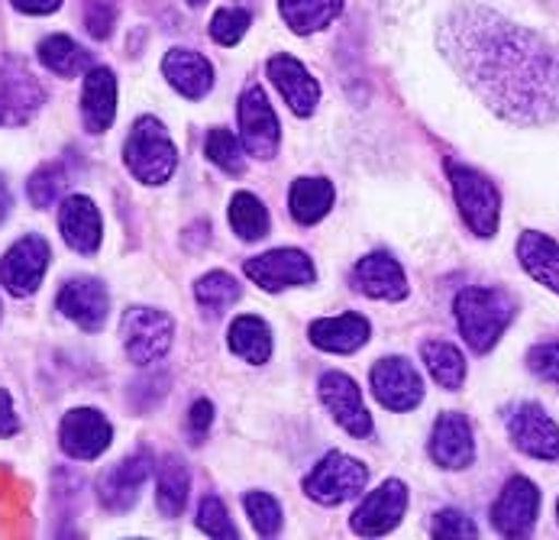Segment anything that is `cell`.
Returning a JSON list of instances; mask_svg holds the SVG:
<instances>
[{
	"instance_id": "7bdbcfd3",
	"label": "cell",
	"mask_w": 559,
	"mask_h": 540,
	"mask_svg": "<svg viewBox=\"0 0 559 540\" xmlns=\"http://www.w3.org/2000/svg\"><path fill=\"white\" fill-rule=\"evenodd\" d=\"M211 421H214V404H211L207 398L194 401V408H191V418H188V427H191V437H194V444H198V441L207 434Z\"/></svg>"
},
{
	"instance_id": "ee69618b",
	"label": "cell",
	"mask_w": 559,
	"mask_h": 540,
	"mask_svg": "<svg viewBox=\"0 0 559 540\" xmlns=\"http://www.w3.org/2000/svg\"><path fill=\"white\" fill-rule=\"evenodd\" d=\"M16 427H20V421H16L13 401H10V395L0 388V437H13Z\"/></svg>"
},
{
	"instance_id": "c3c4849f",
	"label": "cell",
	"mask_w": 559,
	"mask_h": 540,
	"mask_svg": "<svg viewBox=\"0 0 559 540\" xmlns=\"http://www.w3.org/2000/svg\"><path fill=\"white\" fill-rule=\"evenodd\" d=\"M557 515H559V505H557Z\"/></svg>"
},
{
	"instance_id": "277c9868",
	"label": "cell",
	"mask_w": 559,
	"mask_h": 540,
	"mask_svg": "<svg viewBox=\"0 0 559 540\" xmlns=\"http://www.w3.org/2000/svg\"><path fill=\"white\" fill-rule=\"evenodd\" d=\"M450 181H453V198L466 227L481 239H491L498 233V218H501L498 188L481 172L469 165H456V162H450Z\"/></svg>"
},
{
	"instance_id": "5b68a950",
	"label": "cell",
	"mask_w": 559,
	"mask_h": 540,
	"mask_svg": "<svg viewBox=\"0 0 559 540\" xmlns=\"http://www.w3.org/2000/svg\"><path fill=\"white\" fill-rule=\"evenodd\" d=\"M120 333H123V347L127 356L136 366H153L171 347L175 337V324L165 310L156 308H130L120 320Z\"/></svg>"
},
{
	"instance_id": "ab89813d",
	"label": "cell",
	"mask_w": 559,
	"mask_h": 540,
	"mask_svg": "<svg viewBox=\"0 0 559 540\" xmlns=\"http://www.w3.org/2000/svg\"><path fill=\"white\" fill-rule=\"evenodd\" d=\"M84 26L94 39H107L117 26V0H84Z\"/></svg>"
},
{
	"instance_id": "6da1fadb",
	"label": "cell",
	"mask_w": 559,
	"mask_h": 540,
	"mask_svg": "<svg viewBox=\"0 0 559 540\" xmlns=\"http://www.w3.org/2000/svg\"><path fill=\"white\" fill-rule=\"evenodd\" d=\"M440 49L504 120L547 124L559 117V59L531 30L485 7H460L440 30Z\"/></svg>"
},
{
	"instance_id": "d6a6232c",
	"label": "cell",
	"mask_w": 559,
	"mask_h": 540,
	"mask_svg": "<svg viewBox=\"0 0 559 540\" xmlns=\"http://www.w3.org/2000/svg\"><path fill=\"white\" fill-rule=\"evenodd\" d=\"M240 282H237L234 275H227V272H207V275H201L198 285H194L198 305L207 310L211 317L224 314L234 302H240Z\"/></svg>"
},
{
	"instance_id": "bcb514c9",
	"label": "cell",
	"mask_w": 559,
	"mask_h": 540,
	"mask_svg": "<svg viewBox=\"0 0 559 540\" xmlns=\"http://www.w3.org/2000/svg\"><path fill=\"white\" fill-rule=\"evenodd\" d=\"M10 214V188H7V181L0 178V221Z\"/></svg>"
},
{
	"instance_id": "30bf717a",
	"label": "cell",
	"mask_w": 559,
	"mask_h": 540,
	"mask_svg": "<svg viewBox=\"0 0 559 540\" xmlns=\"http://www.w3.org/2000/svg\"><path fill=\"white\" fill-rule=\"evenodd\" d=\"M508 434L514 441V447L534 460H559V427L557 421L534 401H524L518 408L508 411Z\"/></svg>"
},
{
	"instance_id": "83f0119b",
	"label": "cell",
	"mask_w": 559,
	"mask_h": 540,
	"mask_svg": "<svg viewBox=\"0 0 559 540\" xmlns=\"http://www.w3.org/2000/svg\"><path fill=\"white\" fill-rule=\"evenodd\" d=\"M227 343H230V353H237L240 360L252 363V366H262L269 363L272 356V330L262 317L255 314H240L234 324H230V333H227Z\"/></svg>"
},
{
	"instance_id": "4316f807",
	"label": "cell",
	"mask_w": 559,
	"mask_h": 540,
	"mask_svg": "<svg viewBox=\"0 0 559 540\" xmlns=\"http://www.w3.org/2000/svg\"><path fill=\"white\" fill-rule=\"evenodd\" d=\"M333 181L330 178H298L292 185V195H288V208H292V218L301 224V227H311L323 221L333 208Z\"/></svg>"
},
{
	"instance_id": "cb8c5ba5",
	"label": "cell",
	"mask_w": 559,
	"mask_h": 540,
	"mask_svg": "<svg viewBox=\"0 0 559 540\" xmlns=\"http://www.w3.org/2000/svg\"><path fill=\"white\" fill-rule=\"evenodd\" d=\"M59 227H62L66 243L75 253H84V256L97 253L104 227H100V214H97V208H94L91 198H84V195L66 198L62 201V211H59Z\"/></svg>"
},
{
	"instance_id": "603a6c76",
	"label": "cell",
	"mask_w": 559,
	"mask_h": 540,
	"mask_svg": "<svg viewBox=\"0 0 559 540\" xmlns=\"http://www.w3.org/2000/svg\"><path fill=\"white\" fill-rule=\"evenodd\" d=\"M162 72L168 78V84L188 101H201L214 87V66L194 49H171L162 59Z\"/></svg>"
},
{
	"instance_id": "ac0fdd59",
	"label": "cell",
	"mask_w": 559,
	"mask_h": 540,
	"mask_svg": "<svg viewBox=\"0 0 559 540\" xmlns=\"http://www.w3.org/2000/svg\"><path fill=\"white\" fill-rule=\"evenodd\" d=\"M153 476V460L150 454H133L123 463L110 466L100 482H97V495L110 512H127L136 505L140 489L146 485V479Z\"/></svg>"
},
{
	"instance_id": "1f68e13d",
	"label": "cell",
	"mask_w": 559,
	"mask_h": 540,
	"mask_svg": "<svg viewBox=\"0 0 559 540\" xmlns=\"http://www.w3.org/2000/svg\"><path fill=\"white\" fill-rule=\"evenodd\" d=\"M191 492V476L188 466L181 463L178 457H165L159 466V479H156V502L165 518H178L185 512Z\"/></svg>"
},
{
	"instance_id": "f1b7e54d",
	"label": "cell",
	"mask_w": 559,
	"mask_h": 540,
	"mask_svg": "<svg viewBox=\"0 0 559 540\" xmlns=\"http://www.w3.org/2000/svg\"><path fill=\"white\" fill-rule=\"evenodd\" d=\"M278 10L298 36H308L326 30L343 13V0H278Z\"/></svg>"
},
{
	"instance_id": "f35d334b",
	"label": "cell",
	"mask_w": 559,
	"mask_h": 540,
	"mask_svg": "<svg viewBox=\"0 0 559 540\" xmlns=\"http://www.w3.org/2000/svg\"><path fill=\"white\" fill-rule=\"evenodd\" d=\"M198 528L211 538H237V528L227 515V505L217 495H207L198 508Z\"/></svg>"
},
{
	"instance_id": "ba28073f",
	"label": "cell",
	"mask_w": 559,
	"mask_h": 540,
	"mask_svg": "<svg viewBox=\"0 0 559 540\" xmlns=\"http://www.w3.org/2000/svg\"><path fill=\"white\" fill-rule=\"evenodd\" d=\"M246 275L262 289V292H282V289H298V285H314L318 269L308 253L301 249H269L262 256L246 259Z\"/></svg>"
},
{
	"instance_id": "d6986e66",
	"label": "cell",
	"mask_w": 559,
	"mask_h": 540,
	"mask_svg": "<svg viewBox=\"0 0 559 540\" xmlns=\"http://www.w3.org/2000/svg\"><path fill=\"white\" fill-rule=\"evenodd\" d=\"M353 289L376 298V302H401L407 298V279L399 259L389 253H369L353 269Z\"/></svg>"
},
{
	"instance_id": "f6af8a7d",
	"label": "cell",
	"mask_w": 559,
	"mask_h": 540,
	"mask_svg": "<svg viewBox=\"0 0 559 540\" xmlns=\"http://www.w3.org/2000/svg\"><path fill=\"white\" fill-rule=\"evenodd\" d=\"M13 7L23 10V13L43 16V13H56L62 7V0H13Z\"/></svg>"
},
{
	"instance_id": "2e32d148",
	"label": "cell",
	"mask_w": 559,
	"mask_h": 540,
	"mask_svg": "<svg viewBox=\"0 0 559 540\" xmlns=\"http://www.w3.org/2000/svg\"><path fill=\"white\" fill-rule=\"evenodd\" d=\"M43 101L46 94L26 72V66L13 59L0 66V124H26L43 107Z\"/></svg>"
},
{
	"instance_id": "44dd1931",
	"label": "cell",
	"mask_w": 559,
	"mask_h": 540,
	"mask_svg": "<svg viewBox=\"0 0 559 540\" xmlns=\"http://www.w3.org/2000/svg\"><path fill=\"white\" fill-rule=\"evenodd\" d=\"M59 310L75 320L81 330H100L110 310L107 289L97 279H72L59 292Z\"/></svg>"
},
{
	"instance_id": "74e56055",
	"label": "cell",
	"mask_w": 559,
	"mask_h": 540,
	"mask_svg": "<svg viewBox=\"0 0 559 540\" xmlns=\"http://www.w3.org/2000/svg\"><path fill=\"white\" fill-rule=\"evenodd\" d=\"M249 23H252V13L249 10H242V7H224L211 20V36L221 46H237L242 36H246Z\"/></svg>"
},
{
	"instance_id": "e0dca14e",
	"label": "cell",
	"mask_w": 559,
	"mask_h": 540,
	"mask_svg": "<svg viewBox=\"0 0 559 540\" xmlns=\"http://www.w3.org/2000/svg\"><path fill=\"white\" fill-rule=\"evenodd\" d=\"M430 457L443 469H466L476 460V441H473V424L466 414H440L430 434Z\"/></svg>"
},
{
	"instance_id": "8fae6325",
	"label": "cell",
	"mask_w": 559,
	"mask_h": 540,
	"mask_svg": "<svg viewBox=\"0 0 559 540\" xmlns=\"http://www.w3.org/2000/svg\"><path fill=\"white\" fill-rule=\"evenodd\" d=\"M320 401L326 404V411L333 414V421L353 434V437H369L372 434V418L366 411V401H362V391L359 386L346 376V373H323L320 376Z\"/></svg>"
},
{
	"instance_id": "5bb4252c",
	"label": "cell",
	"mask_w": 559,
	"mask_h": 540,
	"mask_svg": "<svg viewBox=\"0 0 559 540\" xmlns=\"http://www.w3.org/2000/svg\"><path fill=\"white\" fill-rule=\"evenodd\" d=\"M372 391L389 411H411L424 398V379L404 356H385L372 366Z\"/></svg>"
},
{
	"instance_id": "d590c367",
	"label": "cell",
	"mask_w": 559,
	"mask_h": 540,
	"mask_svg": "<svg viewBox=\"0 0 559 540\" xmlns=\"http://www.w3.org/2000/svg\"><path fill=\"white\" fill-rule=\"evenodd\" d=\"M242 505H246V515H249L252 528L262 538H272V535L282 531V505L269 492H249Z\"/></svg>"
},
{
	"instance_id": "b9f144b4",
	"label": "cell",
	"mask_w": 559,
	"mask_h": 540,
	"mask_svg": "<svg viewBox=\"0 0 559 540\" xmlns=\"http://www.w3.org/2000/svg\"><path fill=\"white\" fill-rule=\"evenodd\" d=\"M527 366H531L534 376H540V379L557 383L559 386V340H554V343H537L527 353Z\"/></svg>"
},
{
	"instance_id": "3957f363",
	"label": "cell",
	"mask_w": 559,
	"mask_h": 540,
	"mask_svg": "<svg viewBox=\"0 0 559 540\" xmlns=\"http://www.w3.org/2000/svg\"><path fill=\"white\" fill-rule=\"evenodd\" d=\"M123 162L143 185H165L178 165V150L156 117H140L127 137Z\"/></svg>"
},
{
	"instance_id": "9a60e30c",
	"label": "cell",
	"mask_w": 559,
	"mask_h": 540,
	"mask_svg": "<svg viewBox=\"0 0 559 540\" xmlns=\"http://www.w3.org/2000/svg\"><path fill=\"white\" fill-rule=\"evenodd\" d=\"M110 421L94 411V408H75L62 418V427H59V441H62V450L75 460H97L107 447H110Z\"/></svg>"
},
{
	"instance_id": "484cf974",
	"label": "cell",
	"mask_w": 559,
	"mask_h": 540,
	"mask_svg": "<svg viewBox=\"0 0 559 540\" xmlns=\"http://www.w3.org/2000/svg\"><path fill=\"white\" fill-rule=\"evenodd\" d=\"M518 259L527 269L531 279L547 285L550 292L559 295V243L550 239L547 233L524 231L518 239Z\"/></svg>"
},
{
	"instance_id": "8992f818",
	"label": "cell",
	"mask_w": 559,
	"mask_h": 540,
	"mask_svg": "<svg viewBox=\"0 0 559 540\" xmlns=\"http://www.w3.org/2000/svg\"><path fill=\"white\" fill-rule=\"evenodd\" d=\"M369 482V469L346 457V454H326L305 479V492L308 498H314L318 505H343L349 498H356Z\"/></svg>"
},
{
	"instance_id": "8d00e7d4",
	"label": "cell",
	"mask_w": 559,
	"mask_h": 540,
	"mask_svg": "<svg viewBox=\"0 0 559 540\" xmlns=\"http://www.w3.org/2000/svg\"><path fill=\"white\" fill-rule=\"evenodd\" d=\"M62 188H66V168H62L59 162L43 165L39 172H33V178H29V185H26L29 201H33L36 208H49V204H56V201H59V195H62Z\"/></svg>"
},
{
	"instance_id": "e575fe53",
	"label": "cell",
	"mask_w": 559,
	"mask_h": 540,
	"mask_svg": "<svg viewBox=\"0 0 559 540\" xmlns=\"http://www.w3.org/2000/svg\"><path fill=\"white\" fill-rule=\"evenodd\" d=\"M204 153H207V159H211L217 168H224L227 175H240L242 165H246V162H242L240 140H237L227 127H214V130L207 133Z\"/></svg>"
},
{
	"instance_id": "52a82bcc",
	"label": "cell",
	"mask_w": 559,
	"mask_h": 540,
	"mask_svg": "<svg viewBox=\"0 0 559 540\" xmlns=\"http://www.w3.org/2000/svg\"><path fill=\"white\" fill-rule=\"evenodd\" d=\"M240 143L246 153L262 162L275 159L282 143L278 117L259 84H246V91L240 94Z\"/></svg>"
},
{
	"instance_id": "836d02e7",
	"label": "cell",
	"mask_w": 559,
	"mask_h": 540,
	"mask_svg": "<svg viewBox=\"0 0 559 540\" xmlns=\"http://www.w3.org/2000/svg\"><path fill=\"white\" fill-rule=\"evenodd\" d=\"M230 227L246 243L262 239L269 233V211H265V204L255 195H249V191L234 195V201H230Z\"/></svg>"
},
{
	"instance_id": "f546056e",
	"label": "cell",
	"mask_w": 559,
	"mask_h": 540,
	"mask_svg": "<svg viewBox=\"0 0 559 540\" xmlns=\"http://www.w3.org/2000/svg\"><path fill=\"white\" fill-rule=\"evenodd\" d=\"M39 62L59 78H75L91 72V52L69 36H49L39 43Z\"/></svg>"
},
{
	"instance_id": "7402d4cb",
	"label": "cell",
	"mask_w": 559,
	"mask_h": 540,
	"mask_svg": "<svg viewBox=\"0 0 559 540\" xmlns=\"http://www.w3.org/2000/svg\"><path fill=\"white\" fill-rule=\"evenodd\" d=\"M117 117V78L110 69H91L81 87V120L87 133L110 130Z\"/></svg>"
},
{
	"instance_id": "ffe728a7",
	"label": "cell",
	"mask_w": 559,
	"mask_h": 540,
	"mask_svg": "<svg viewBox=\"0 0 559 540\" xmlns=\"http://www.w3.org/2000/svg\"><path fill=\"white\" fill-rule=\"evenodd\" d=\"M269 78L275 81L278 94L292 107L295 117H311L320 104V84L311 78V72L295 59V56H275L269 59Z\"/></svg>"
},
{
	"instance_id": "7c38bea8",
	"label": "cell",
	"mask_w": 559,
	"mask_h": 540,
	"mask_svg": "<svg viewBox=\"0 0 559 540\" xmlns=\"http://www.w3.org/2000/svg\"><path fill=\"white\" fill-rule=\"evenodd\" d=\"M537 512H540L537 485L524 476H514V479H508V485L501 489V495L491 508V525L504 538H527L537 521Z\"/></svg>"
},
{
	"instance_id": "7a4b0ae2",
	"label": "cell",
	"mask_w": 559,
	"mask_h": 540,
	"mask_svg": "<svg viewBox=\"0 0 559 540\" xmlns=\"http://www.w3.org/2000/svg\"><path fill=\"white\" fill-rule=\"evenodd\" d=\"M456 310V324L463 340L476 350L488 353L501 333L508 330V324L514 320V298L501 289H463L453 302Z\"/></svg>"
},
{
	"instance_id": "4fadbf2b",
	"label": "cell",
	"mask_w": 559,
	"mask_h": 540,
	"mask_svg": "<svg viewBox=\"0 0 559 540\" xmlns=\"http://www.w3.org/2000/svg\"><path fill=\"white\" fill-rule=\"evenodd\" d=\"M407 508V489L401 479H389L382 482L376 492H369L362 498V505L353 512V531L362 538H382L389 531L399 528Z\"/></svg>"
},
{
	"instance_id": "4dcf8cb0",
	"label": "cell",
	"mask_w": 559,
	"mask_h": 540,
	"mask_svg": "<svg viewBox=\"0 0 559 540\" xmlns=\"http://www.w3.org/2000/svg\"><path fill=\"white\" fill-rule=\"evenodd\" d=\"M420 356H424L427 373L437 379V386L450 388V391L463 388V383H466V360H463V353L453 343H447V340H427L420 347Z\"/></svg>"
},
{
	"instance_id": "7dc6e473",
	"label": "cell",
	"mask_w": 559,
	"mask_h": 540,
	"mask_svg": "<svg viewBox=\"0 0 559 540\" xmlns=\"http://www.w3.org/2000/svg\"><path fill=\"white\" fill-rule=\"evenodd\" d=\"M191 7H201V3H207V0H188Z\"/></svg>"
},
{
	"instance_id": "60d3db41",
	"label": "cell",
	"mask_w": 559,
	"mask_h": 540,
	"mask_svg": "<svg viewBox=\"0 0 559 540\" xmlns=\"http://www.w3.org/2000/svg\"><path fill=\"white\" fill-rule=\"evenodd\" d=\"M433 538L456 540V538H479V528L473 525L469 515L456 512V508H447L433 518Z\"/></svg>"
},
{
	"instance_id": "d4e9b609",
	"label": "cell",
	"mask_w": 559,
	"mask_h": 540,
	"mask_svg": "<svg viewBox=\"0 0 559 540\" xmlns=\"http://www.w3.org/2000/svg\"><path fill=\"white\" fill-rule=\"evenodd\" d=\"M308 337L323 353H356L369 340V320L362 314L320 317L311 324Z\"/></svg>"
},
{
	"instance_id": "9c48e42d",
	"label": "cell",
	"mask_w": 559,
	"mask_h": 540,
	"mask_svg": "<svg viewBox=\"0 0 559 540\" xmlns=\"http://www.w3.org/2000/svg\"><path fill=\"white\" fill-rule=\"evenodd\" d=\"M49 259H52V253H49V243L43 236L29 233V236L16 239L7 249L3 262H0V282H3V289L13 298H29L43 285V275L49 269Z\"/></svg>"
}]
</instances>
